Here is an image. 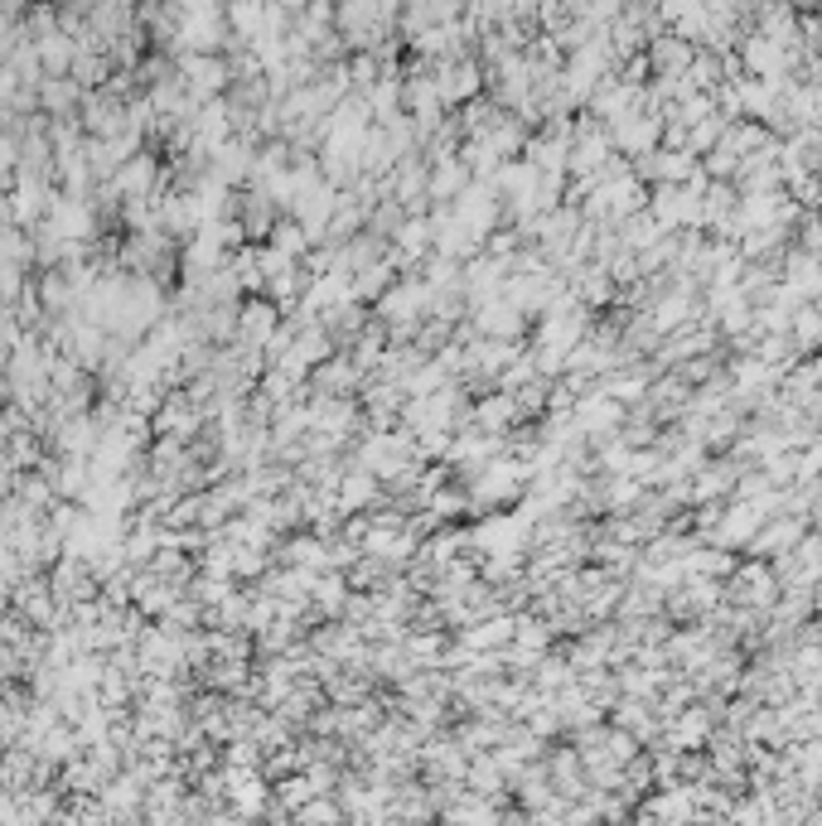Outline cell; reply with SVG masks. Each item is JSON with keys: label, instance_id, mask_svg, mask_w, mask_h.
Masks as SVG:
<instances>
[{"label": "cell", "instance_id": "1", "mask_svg": "<svg viewBox=\"0 0 822 826\" xmlns=\"http://www.w3.org/2000/svg\"><path fill=\"white\" fill-rule=\"evenodd\" d=\"M707 711H687L678 725H672V744H682V750H692V744L707 740Z\"/></svg>", "mask_w": 822, "mask_h": 826}, {"label": "cell", "instance_id": "2", "mask_svg": "<svg viewBox=\"0 0 822 826\" xmlns=\"http://www.w3.org/2000/svg\"><path fill=\"white\" fill-rule=\"evenodd\" d=\"M654 59L662 63V69H682V63L692 59V49H687L682 39H658V44H654Z\"/></svg>", "mask_w": 822, "mask_h": 826}]
</instances>
